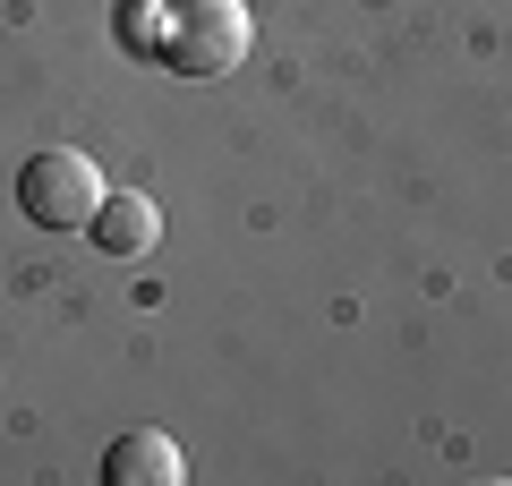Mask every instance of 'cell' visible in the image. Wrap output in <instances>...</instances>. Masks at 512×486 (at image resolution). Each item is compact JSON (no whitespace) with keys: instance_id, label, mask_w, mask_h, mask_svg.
<instances>
[{"instance_id":"cell-1","label":"cell","mask_w":512,"mask_h":486,"mask_svg":"<svg viewBox=\"0 0 512 486\" xmlns=\"http://www.w3.org/2000/svg\"><path fill=\"white\" fill-rule=\"evenodd\" d=\"M256 43L248 0H163V35H154V60L180 77H231Z\"/></svg>"},{"instance_id":"cell-2","label":"cell","mask_w":512,"mask_h":486,"mask_svg":"<svg viewBox=\"0 0 512 486\" xmlns=\"http://www.w3.org/2000/svg\"><path fill=\"white\" fill-rule=\"evenodd\" d=\"M94 205H103V171H94V154H77V145H43L35 162H18V214L35 222V231H86Z\"/></svg>"},{"instance_id":"cell-3","label":"cell","mask_w":512,"mask_h":486,"mask_svg":"<svg viewBox=\"0 0 512 486\" xmlns=\"http://www.w3.org/2000/svg\"><path fill=\"white\" fill-rule=\"evenodd\" d=\"M86 239L103 256H146L154 239H163V205L146 197V188H103V205H94Z\"/></svg>"},{"instance_id":"cell-4","label":"cell","mask_w":512,"mask_h":486,"mask_svg":"<svg viewBox=\"0 0 512 486\" xmlns=\"http://www.w3.org/2000/svg\"><path fill=\"white\" fill-rule=\"evenodd\" d=\"M180 478H188V452L163 427H137L103 452V486H180Z\"/></svg>"}]
</instances>
